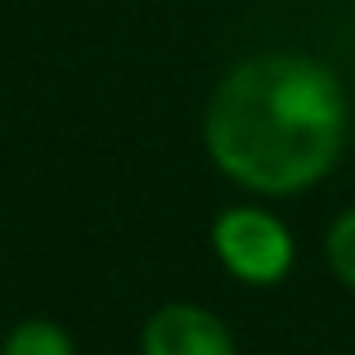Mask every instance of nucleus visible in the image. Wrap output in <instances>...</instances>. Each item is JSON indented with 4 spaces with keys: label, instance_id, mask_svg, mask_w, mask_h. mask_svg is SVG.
<instances>
[{
    "label": "nucleus",
    "instance_id": "4",
    "mask_svg": "<svg viewBox=\"0 0 355 355\" xmlns=\"http://www.w3.org/2000/svg\"><path fill=\"white\" fill-rule=\"evenodd\" d=\"M0 355H77V338L50 315H23L5 329Z\"/></svg>",
    "mask_w": 355,
    "mask_h": 355
},
{
    "label": "nucleus",
    "instance_id": "2",
    "mask_svg": "<svg viewBox=\"0 0 355 355\" xmlns=\"http://www.w3.org/2000/svg\"><path fill=\"white\" fill-rule=\"evenodd\" d=\"M211 257L243 288H279L297 266V234L261 198L230 202L211 216Z\"/></svg>",
    "mask_w": 355,
    "mask_h": 355
},
{
    "label": "nucleus",
    "instance_id": "1",
    "mask_svg": "<svg viewBox=\"0 0 355 355\" xmlns=\"http://www.w3.org/2000/svg\"><path fill=\"white\" fill-rule=\"evenodd\" d=\"M351 135V95L338 68L302 50H261L211 86L202 153L234 189L261 202L302 198L338 171Z\"/></svg>",
    "mask_w": 355,
    "mask_h": 355
},
{
    "label": "nucleus",
    "instance_id": "5",
    "mask_svg": "<svg viewBox=\"0 0 355 355\" xmlns=\"http://www.w3.org/2000/svg\"><path fill=\"white\" fill-rule=\"evenodd\" d=\"M324 266L342 288L355 297V207H342L324 230Z\"/></svg>",
    "mask_w": 355,
    "mask_h": 355
},
{
    "label": "nucleus",
    "instance_id": "3",
    "mask_svg": "<svg viewBox=\"0 0 355 355\" xmlns=\"http://www.w3.org/2000/svg\"><path fill=\"white\" fill-rule=\"evenodd\" d=\"M139 355H239V342L211 306L162 302L139 324Z\"/></svg>",
    "mask_w": 355,
    "mask_h": 355
}]
</instances>
